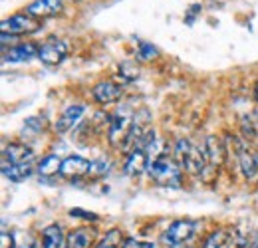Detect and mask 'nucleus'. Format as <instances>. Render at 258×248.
Wrapping results in <instances>:
<instances>
[{"instance_id":"obj_1","label":"nucleus","mask_w":258,"mask_h":248,"mask_svg":"<svg viewBox=\"0 0 258 248\" xmlns=\"http://www.w3.org/2000/svg\"><path fill=\"white\" fill-rule=\"evenodd\" d=\"M175 159L179 167L189 175H203L207 167V159L203 153V147H197L193 141L179 137L175 141Z\"/></svg>"},{"instance_id":"obj_2","label":"nucleus","mask_w":258,"mask_h":248,"mask_svg":"<svg viewBox=\"0 0 258 248\" xmlns=\"http://www.w3.org/2000/svg\"><path fill=\"white\" fill-rule=\"evenodd\" d=\"M181 171H183V169L179 167V163L173 161L171 157H167V155L151 161V163H149V169H147L151 181H155L157 185H161V187H175V189L181 187V177H183Z\"/></svg>"},{"instance_id":"obj_3","label":"nucleus","mask_w":258,"mask_h":248,"mask_svg":"<svg viewBox=\"0 0 258 248\" xmlns=\"http://www.w3.org/2000/svg\"><path fill=\"white\" fill-rule=\"evenodd\" d=\"M133 117H131V113H129V109H117L113 115H109V123H107V139H109V143L111 145H119V147H123V143H125V139L129 137V133H131V127H133Z\"/></svg>"},{"instance_id":"obj_4","label":"nucleus","mask_w":258,"mask_h":248,"mask_svg":"<svg viewBox=\"0 0 258 248\" xmlns=\"http://www.w3.org/2000/svg\"><path fill=\"white\" fill-rule=\"evenodd\" d=\"M228 139L232 141V147H234V155H236V161H238V167L242 171V175L246 179H254L258 175V157L254 151L248 149V145L236 137V135H228Z\"/></svg>"},{"instance_id":"obj_5","label":"nucleus","mask_w":258,"mask_h":248,"mask_svg":"<svg viewBox=\"0 0 258 248\" xmlns=\"http://www.w3.org/2000/svg\"><path fill=\"white\" fill-rule=\"evenodd\" d=\"M195 220H189V218H183V220H175L169 224V228L163 232V242L169 244V246H179L183 242H187L191 236L195 234Z\"/></svg>"},{"instance_id":"obj_6","label":"nucleus","mask_w":258,"mask_h":248,"mask_svg":"<svg viewBox=\"0 0 258 248\" xmlns=\"http://www.w3.org/2000/svg\"><path fill=\"white\" fill-rule=\"evenodd\" d=\"M0 30H2V34H10V36L32 34V32L38 30V18L30 16L28 12H24V14H12L10 18L2 20Z\"/></svg>"},{"instance_id":"obj_7","label":"nucleus","mask_w":258,"mask_h":248,"mask_svg":"<svg viewBox=\"0 0 258 248\" xmlns=\"http://www.w3.org/2000/svg\"><path fill=\"white\" fill-rule=\"evenodd\" d=\"M70 52V46L66 40H58V38H50L40 46L38 52V60L46 66H56L64 60Z\"/></svg>"},{"instance_id":"obj_8","label":"nucleus","mask_w":258,"mask_h":248,"mask_svg":"<svg viewBox=\"0 0 258 248\" xmlns=\"http://www.w3.org/2000/svg\"><path fill=\"white\" fill-rule=\"evenodd\" d=\"M121 95H123V86L113 80H101L92 88V97L101 105L115 103L121 99Z\"/></svg>"},{"instance_id":"obj_9","label":"nucleus","mask_w":258,"mask_h":248,"mask_svg":"<svg viewBox=\"0 0 258 248\" xmlns=\"http://www.w3.org/2000/svg\"><path fill=\"white\" fill-rule=\"evenodd\" d=\"M149 169V155L145 151L143 145H137L131 149V153L125 159V165H123V171L129 177H139L143 175L145 171Z\"/></svg>"},{"instance_id":"obj_10","label":"nucleus","mask_w":258,"mask_h":248,"mask_svg":"<svg viewBox=\"0 0 258 248\" xmlns=\"http://www.w3.org/2000/svg\"><path fill=\"white\" fill-rule=\"evenodd\" d=\"M84 115H86V105L84 103H72V105H68L62 111V115L54 123V129L58 133H68L70 129H74L76 125L82 121Z\"/></svg>"},{"instance_id":"obj_11","label":"nucleus","mask_w":258,"mask_h":248,"mask_svg":"<svg viewBox=\"0 0 258 248\" xmlns=\"http://www.w3.org/2000/svg\"><path fill=\"white\" fill-rule=\"evenodd\" d=\"M203 153H205V159H207L209 165L221 167L226 157V145L223 143L221 137L209 135V137L205 139V143H203Z\"/></svg>"},{"instance_id":"obj_12","label":"nucleus","mask_w":258,"mask_h":248,"mask_svg":"<svg viewBox=\"0 0 258 248\" xmlns=\"http://www.w3.org/2000/svg\"><path fill=\"white\" fill-rule=\"evenodd\" d=\"M90 169H92V161H88L86 157L80 155H70L62 161V167H60V175L62 177H82V175H90Z\"/></svg>"},{"instance_id":"obj_13","label":"nucleus","mask_w":258,"mask_h":248,"mask_svg":"<svg viewBox=\"0 0 258 248\" xmlns=\"http://www.w3.org/2000/svg\"><path fill=\"white\" fill-rule=\"evenodd\" d=\"M32 159H34V153L30 147H26L24 143H10L2 151V167L26 163V161H32Z\"/></svg>"},{"instance_id":"obj_14","label":"nucleus","mask_w":258,"mask_h":248,"mask_svg":"<svg viewBox=\"0 0 258 248\" xmlns=\"http://www.w3.org/2000/svg\"><path fill=\"white\" fill-rule=\"evenodd\" d=\"M64 8L62 0H34L26 6V12L34 18H48L60 14Z\"/></svg>"},{"instance_id":"obj_15","label":"nucleus","mask_w":258,"mask_h":248,"mask_svg":"<svg viewBox=\"0 0 258 248\" xmlns=\"http://www.w3.org/2000/svg\"><path fill=\"white\" fill-rule=\"evenodd\" d=\"M38 52H40V46H36L32 42L16 44L4 52V62H28L32 58H38Z\"/></svg>"},{"instance_id":"obj_16","label":"nucleus","mask_w":258,"mask_h":248,"mask_svg":"<svg viewBox=\"0 0 258 248\" xmlns=\"http://www.w3.org/2000/svg\"><path fill=\"white\" fill-rule=\"evenodd\" d=\"M2 173L12 183H22L34 173V163L26 161V163H18V165H8V167H2Z\"/></svg>"},{"instance_id":"obj_17","label":"nucleus","mask_w":258,"mask_h":248,"mask_svg":"<svg viewBox=\"0 0 258 248\" xmlns=\"http://www.w3.org/2000/svg\"><path fill=\"white\" fill-rule=\"evenodd\" d=\"M94 242V230L92 228H76L68 234L66 248H90Z\"/></svg>"},{"instance_id":"obj_18","label":"nucleus","mask_w":258,"mask_h":248,"mask_svg":"<svg viewBox=\"0 0 258 248\" xmlns=\"http://www.w3.org/2000/svg\"><path fill=\"white\" fill-rule=\"evenodd\" d=\"M64 246V232L60 224H50L42 230V248H62Z\"/></svg>"},{"instance_id":"obj_19","label":"nucleus","mask_w":258,"mask_h":248,"mask_svg":"<svg viewBox=\"0 0 258 248\" xmlns=\"http://www.w3.org/2000/svg\"><path fill=\"white\" fill-rule=\"evenodd\" d=\"M62 161H64V159H60L58 155L42 157V159L38 161V165H36V171H38L42 177H50V175H56V173H60Z\"/></svg>"},{"instance_id":"obj_20","label":"nucleus","mask_w":258,"mask_h":248,"mask_svg":"<svg viewBox=\"0 0 258 248\" xmlns=\"http://www.w3.org/2000/svg\"><path fill=\"white\" fill-rule=\"evenodd\" d=\"M228 242H230V232L226 228H217L205 238L201 248H226Z\"/></svg>"},{"instance_id":"obj_21","label":"nucleus","mask_w":258,"mask_h":248,"mask_svg":"<svg viewBox=\"0 0 258 248\" xmlns=\"http://www.w3.org/2000/svg\"><path fill=\"white\" fill-rule=\"evenodd\" d=\"M123 242H125L123 232H121L119 228H113V230H109V232L97 242L96 248H121Z\"/></svg>"},{"instance_id":"obj_22","label":"nucleus","mask_w":258,"mask_h":248,"mask_svg":"<svg viewBox=\"0 0 258 248\" xmlns=\"http://www.w3.org/2000/svg\"><path fill=\"white\" fill-rule=\"evenodd\" d=\"M125 84H131V82H135L137 78H139V70H137V66L131 62H125L119 66V74H117Z\"/></svg>"},{"instance_id":"obj_23","label":"nucleus","mask_w":258,"mask_h":248,"mask_svg":"<svg viewBox=\"0 0 258 248\" xmlns=\"http://www.w3.org/2000/svg\"><path fill=\"white\" fill-rule=\"evenodd\" d=\"M137 54H139L141 60H153V58L157 56V48H155L153 44H149V42H139Z\"/></svg>"},{"instance_id":"obj_24","label":"nucleus","mask_w":258,"mask_h":248,"mask_svg":"<svg viewBox=\"0 0 258 248\" xmlns=\"http://www.w3.org/2000/svg\"><path fill=\"white\" fill-rule=\"evenodd\" d=\"M44 127H46L44 117H28V119L24 121V129H26V131H34V133H38V131H42Z\"/></svg>"},{"instance_id":"obj_25","label":"nucleus","mask_w":258,"mask_h":248,"mask_svg":"<svg viewBox=\"0 0 258 248\" xmlns=\"http://www.w3.org/2000/svg\"><path fill=\"white\" fill-rule=\"evenodd\" d=\"M0 248H16V240H14L12 232L2 230V234H0Z\"/></svg>"},{"instance_id":"obj_26","label":"nucleus","mask_w":258,"mask_h":248,"mask_svg":"<svg viewBox=\"0 0 258 248\" xmlns=\"http://www.w3.org/2000/svg\"><path fill=\"white\" fill-rule=\"evenodd\" d=\"M107 173V163L105 161H92V169H90V175H105Z\"/></svg>"},{"instance_id":"obj_27","label":"nucleus","mask_w":258,"mask_h":248,"mask_svg":"<svg viewBox=\"0 0 258 248\" xmlns=\"http://www.w3.org/2000/svg\"><path fill=\"white\" fill-rule=\"evenodd\" d=\"M121 248H153V244L145 242V240H137V238H125Z\"/></svg>"},{"instance_id":"obj_28","label":"nucleus","mask_w":258,"mask_h":248,"mask_svg":"<svg viewBox=\"0 0 258 248\" xmlns=\"http://www.w3.org/2000/svg\"><path fill=\"white\" fill-rule=\"evenodd\" d=\"M70 215H82L80 218H88V220H97V217L94 213H86V211H82V209H72L70 211Z\"/></svg>"},{"instance_id":"obj_29","label":"nucleus","mask_w":258,"mask_h":248,"mask_svg":"<svg viewBox=\"0 0 258 248\" xmlns=\"http://www.w3.org/2000/svg\"><path fill=\"white\" fill-rule=\"evenodd\" d=\"M246 248H258V240H254V242H250V244H246Z\"/></svg>"},{"instance_id":"obj_30","label":"nucleus","mask_w":258,"mask_h":248,"mask_svg":"<svg viewBox=\"0 0 258 248\" xmlns=\"http://www.w3.org/2000/svg\"><path fill=\"white\" fill-rule=\"evenodd\" d=\"M254 97H256V101H258V84L254 86Z\"/></svg>"},{"instance_id":"obj_31","label":"nucleus","mask_w":258,"mask_h":248,"mask_svg":"<svg viewBox=\"0 0 258 248\" xmlns=\"http://www.w3.org/2000/svg\"><path fill=\"white\" fill-rule=\"evenodd\" d=\"M22 248H32V246H22Z\"/></svg>"}]
</instances>
